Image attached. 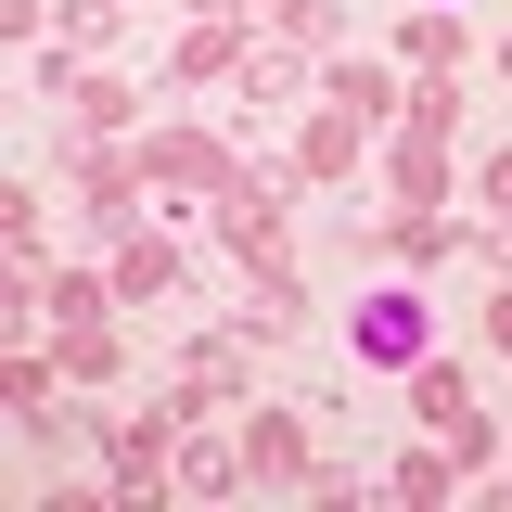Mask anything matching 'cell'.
<instances>
[{"label": "cell", "mask_w": 512, "mask_h": 512, "mask_svg": "<svg viewBox=\"0 0 512 512\" xmlns=\"http://www.w3.org/2000/svg\"><path fill=\"white\" fill-rule=\"evenodd\" d=\"M167 282H180V256H167V244H116V295H128V308H154Z\"/></svg>", "instance_id": "cell-10"}, {"label": "cell", "mask_w": 512, "mask_h": 512, "mask_svg": "<svg viewBox=\"0 0 512 512\" xmlns=\"http://www.w3.org/2000/svg\"><path fill=\"white\" fill-rule=\"evenodd\" d=\"M141 180L154 192H231V154H218V128H154L141 141Z\"/></svg>", "instance_id": "cell-4"}, {"label": "cell", "mask_w": 512, "mask_h": 512, "mask_svg": "<svg viewBox=\"0 0 512 512\" xmlns=\"http://www.w3.org/2000/svg\"><path fill=\"white\" fill-rule=\"evenodd\" d=\"M52 359H64V384H103V372H116V333H103V320H64Z\"/></svg>", "instance_id": "cell-12"}, {"label": "cell", "mask_w": 512, "mask_h": 512, "mask_svg": "<svg viewBox=\"0 0 512 512\" xmlns=\"http://www.w3.org/2000/svg\"><path fill=\"white\" fill-rule=\"evenodd\" d=\"M397 205H448V141H410L397 128Z\"/></svg>", "instance_id": "cell-9"}, {"label": "cell", "mask_w": 512, "mask_h": 512, "mask_svg": "<svg viewBox=\"0 0 512 512\" xmlns=\"http://www.w3.org/2000/svg\"><path fill=\"white\" fill-rule=\"evenodd\" d=\"M397 52L423 64V77H461V13H410V39Z\"/></svg>", "instance_id": "cell-11"}, {"label": "cell", "mask_w": 512, "mask_h": 512, "mask_svg": "<svg viewBox=\"0 0 512 512\" xmlns=\"http://www.w3.org/2000/svg\"><path fill=\"white\" fill-rule=\"evenodd\" d=\"M282 218H295V180H282V167H231L218 231H231V256H244V269H282Z\"/></svg>", "instance_id": "cell-1"}, {"label": "cell", "mask_w": 512, "mask_h": 512, "mask_svg": "<svg viewBox=\"0 0 512 512\" xmlns=\"http://www.w3.org/2000/svg\"><path fill=\"white\" fill-rule=\"evenodd\" d=\"M231 474H244V436H231V448H218V436H192V448H180V487H205V500H218Z\"/></svg>", "instance_id": "cell-14"}, {"label": "cell", "mask_w": 512, "mask_h": 512, "mask_svg": "<svg viewBox=\"0 0 512 512\" xmlns=\"http://www.w3.org/2000/svg\"><path fill=\"white\" fill-rule=\"evenodd\" d=\"M256 13H269L295 52H320V39H333V0H256Z\"/></svg>", "instance_id": "cell-15"}, {"label": "cell", "mask_w": 512, "mask_h": 512, "mask_svg": "<svg viewBox=\"0 0 512 512\" xmlns=\"http://www.w3.org/2000/svg\"><path fill=\"white\" fill-rule=\"evenodd\" d=\"M410 410H423V423H436V436L461 448V474H474V461H500V423L474 410V384L448 372V359H423V372H410Z\"/></svg>", "instance_id": "cell-3"}, {"label": "cell", "mask_w": 512, "mask_h": 512, "mask_svg": "<svg viewBox=\"0 0 512 512\" xmlns=\"http://www.w3.org/2000/svg\"><path fill=\"white\" fill-rule=\"evenodd\" d=\"M448 116H461V77H423V90L397 103V128H410V141H448Z\"/></svg>", "instance_id": "cell-13"}, {"label": "cell", "mask_w": 512, "mask_h": 512, "mask_svg": "<svg viewBox=\"0 0 512 512\" xmlns=\"http://www.w3.org/2000/svg\"><path fill=\"white\" fill-rule=\"evenodd\" d=\"M90 39H116V0H64V39H52V52H90Z\"/></svg>", "instance_id": "cell-17"}, {"label": "cell", "mask_w": 512, "mask_h": 512, "mask_svg": "<svg viewBox=\"0 0 512 512\" xmlns=\"http://www.w3.org/2000/svg\"><path fill=\"white\" fill-rule=\"evenodd\" d=\"M359 359H372V372H423V359H436V308H423L410 282L359 295Z\"/></svg>", "instance_id": "cell-2"}, {"label": "cell", "mask_w": 512, "mask_h": 512, "mask_svg": "<svg viewBox=\"0 0 512 512\" xmlns=\"http://www.w3.org/2000/svg\"><path fill=\"white\" fill-rule=\"evenodd\" d=\"M333 103H346V116H372V128H384V116H397V103H410V90H397V77H384L372 52H346V64H333Z\"/></svg>", "instance_id": "cell-7"}, {"label": "cell", "mask_w": 512, "mask_h": 512, "mask_svg": "<svg viewBox=\"0 0 512 512\" xmlns=\"http://www.w3.org/2000/svg\"><path fill=\"white\" fill-rule=\"evenodd\" d=\"M474 192H487V218H512V154H487V167H474Z\"/></svg>", "instance_id": "cell-18"}, {"label": "cell", "mask_w": 512, "mask_h": 512, "mask_svg": "<svg viewBox=\"0 0 512 512\" xmlns=\"http://www.w3.org/2000/svg\"><path fill=\"white\" fill-rule=\"evenodd\" d=\"M180 77H231V26H218V13H205V26L180 39Z\"/></svg>", "instance_id": "cell-16"}, {"label": "cell", "mask_w": 512, "mask_h": 512, "mask_svg": "<svg viewBox=\"0 0 512 512\" xmlns=\"http://www.w3.org/2000/svg\"><path fill=\"white\" fill-rule=\"evenodd\" d=\"M487 346H500V359H512V295H487Z\"/></svg>", "instance_id": "cell-19"}, {"label": "cell", "mask_w": 512, "mask_h": 512, "mask_svg": "<svg viewBox=\"0 0 512 512\" xmlns=\"http://www.w3.org/2000/svg\"><path fill=\"white\" fill-rule=\"evenodd\" d=\"M244 474H320V448L295 410H244Z\"/></svg>", "instance_id": "cell-5"}, {"label": "cell", "mask_w": 512, "mask_h": 512, "mask_svg": "<svg viewBox=\"0 0 512 512\" xmlns=\"http://www.w3.org/2000/svg\"><path fill=\"white\" fill-rule=\"evenodd\" d=\"M359 141H372V116L320 103V116H308V141H295V167H308V180H346V167H359Z\"/></svg>", "instance_id": "cell-6"}, {"label": "cell", "mask_w": 512, "mask_h": 512, "mask_svg": "<svg viewBox=\"0 0 512 512\" xmlns=\"http://www.w3.org/2000/svg\"><path fill=\"white\" fill-rule=\"evenodd\" d=\"M500 77H512V39H500Z\"/></svg>", "instance_id": "cell-20"}, {"label": "cell", "mask_w": 512, "mask_h": 512, "mask_svg": "<svg viewBox=\"0 0 512 512\" xmlns=\"http://www.w3.org/2000/svg\"><path fill=\"white\" fill-rule=\"evenodd\" d=\"M64 103H77V141H116V128L141 116V90H128V77H77Z\"/></svg>", "instance_id": "cell-8"}]
</instances>
